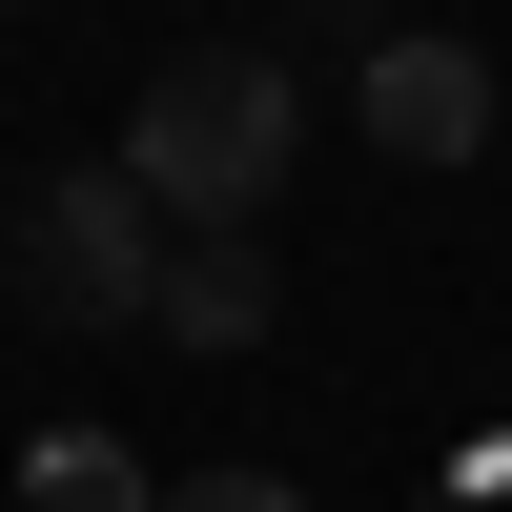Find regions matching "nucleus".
Here are the masks:
<instances>
[{
    "label": "nucleus",
    "mask_w": 512,
    "mask_h": 512,
    "mask_svg": "<svg viewBox=\"0 0 512 512\" xmlns=\"http://www.w3.org/2000/svg\"><path fill=\"white\" fill-rule=\"evenodd\" d=\"M164 267H185V246H164V205L123 185V164H62V185L21 205V287L62 328H164Z\"/></svg>",
    "instance_id": "nucleus-2"
},
{
    "label": "nucleus",
    "mask_w": 512,
    "mask_h": 512,
    "mask_svg": "<svg viewBox=\"0 0 512 512\" xmlns=\"http://www.w3.org/2000/svg\"><path fill=\"white\" fill-rule=\"evenodd\" d=\"M287 144H308L287 62H267V41H205V62H164V82H144L123 185H144L185 246H246V226H267V185H287Z\"/></svg>",
    "instance_id": "nucleus-1"
},
{
    "label": "nucleus",
    "mask_w": 512,
    "mask_h": 512,
    "mask_svg": "<svg viewBox=\"0 0 512 512\" xmlns=\"http://www.w3.org/2000/svg\"><path fill=\"white\" fill-rule=\"evenodd\" d=\"M369 144L390 164H472L492 144V62L472 41H369Z\"/></svg>",
    "instance_id": "nucleus-3"
},
{
    "label": "nucleus",
    "mask_w": 512,
    "mask_h": 512,
    "mask_svg": "<svg viewBox=\"0 0 512 512\" xmlns=\"http://www.w3.org/2000/svg\"><path fill=\"white\" fill-rule=\"evenodd\" d=\"M21 492H41V512H164V472H144L123 431H41V451H21Z\"/></svg>",
    "instance_id": "nucleus-5"
},
{
    "label": "nucleus",
    "mask_w": 512,
    "mask_h": 512,
    "mask_svg": "<svg viewBox=\"0 0 512 512\" xmlns=\"http://www.w3.org/2000/svg\"><path fill=\"white\" fill-rule=\"evenodd\" d=\"M267 308H287V287H267V246H185V267H164V349H205V369H226V349H267Z\"/></svg>",
    "instance_id": "nucleus-4"
},
{
    "label": "nucleus",
    "mask_w": 512,
    "mask_h": 512,
    "mask_svg": "<svg viewBox=\"0 0 512 512\" xmlns=\"http://www.w3.org/2000/svg\"><path fill=\"white\" fill-rule=\"evenodd\" d=\"M164 512H308L287 472H164Z\"/></svg>",
    "instance_id": "nucleus-6"
}]
</instances>
